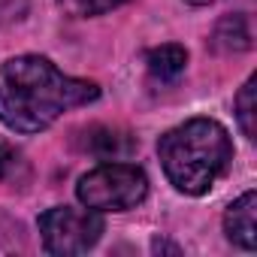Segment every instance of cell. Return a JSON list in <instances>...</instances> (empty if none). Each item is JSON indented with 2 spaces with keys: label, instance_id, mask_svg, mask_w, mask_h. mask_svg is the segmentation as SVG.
Listing matches in <instances>:
<instances>
[{
  "label": "cell",
  "instance_id": "obj_1",
  "mask_svg": "<svg viewBox=\"0 0 257 257\" xmlns=\"http://www.w3.org/2000/svg\"><path fill=\"white\" fill-rule=\"evenodd\" d=\"M97 97L94 82L73 79L40 55H19L0 67V121L16 134L49 131L64 112Z\"/></svg>",
  "mask_w": 257,
  "mask_h": 257
},
{
  "label": "cell",
  "instance_id": "obj_2",
  "mask_svg": "<svg viewBox=\"0 0 257 257\" xmlns=\"http://www.w3.org/2000/svg\"><path fill=\"white\" fill-rule=\"evenodd\" d=\"M158 158L176 191L200 197L212 191L215 182L227 173L233 161V143L218 121L191 118L161 137Z\"/></svg>",
  "mask_w": 257,
  "mask_h": 257
},
{
  "label": "cell",
  "instance_id": "obj_3",
  "mask_svg": "<svg viewBox=\"0 0 257 257\" xmlns=\"http://www.w3.org/2000/svg\"><path fill=\"white\" fill-rule=\"evenodd\" d=\"M149 194V179L134 164H100L85 173L76 185V197L85 209L94 212H127L137 209Z\"/></svg>",
  "mask_w": 257,
  "mask_h": 257
},
{
  "label": "cell",
  "instance_id": "obj_4",
  "mask_svg": "<svg viewBox=\"0 0 257 257\" xmlns=\"http://www.w3.org/2000/svg\"><path fill=\"white\" fill-rule=\"evenodd\" d=\"M40 233L49 254L73 257L97 245V239L103 236V218L94 209L55 206L40 215Z\"/></svg>",
  "mask_w": 257,
  "mask_h": 257
},
{
  "label": "cell",
  "instance_id": "obj_5",
  "mask_svg": "<svg viewBox=\"0 0 257 257\" xmlns=\"http://www.w3.org/2000/svg\"><path fill=\"white\" fill-rule=\"evenodd\" d=\"M224 233L233 245L254 251L257 248V194L245 191L236 203H230L224 215Z\"/></svg>",
  "mask_w": 257,
  "mask_h": 257
},
{
  "label": "cell",
  "instance_id": "obj_6",
  "mask_svg": "<svg viewBox=\"0 0 257 257\" xmlns=\"http://www.w3.org/2000/svg\"><path fill=\"white\" fill-rule=\"evenodd\" d=\"M146 64H149V73L161 82H176L185 67H188V52L176 43H167V46H158L146 55Z\"/></svg>",
  "mask_w": 257,
  "mask_h": 257
},
{
  "label": "cell",
  "instance_id": "obj_7",
  "mask_svg": "<svg viewBox=\"0 0 257 257\" xmlns=\"http://www.w3.org/2000/svg\"><path fill=\"white\" fill-rule=\"evenodd\" d=\"M88 149L103 158V161H124L134 152V140L121 134V131H109V127H94L88 137Z\"/></svg>",
  "mask_w": 257,
  "mask_h": 257
},
{
  "label": "cell",
  "instance_id": "obj_8",
  "mask_svg": "<svg viewBox=\"0 0 257 257\" xmlns=\"http://www.w3.org/2000/svg\"><path fill=\"white\" fill-rule=\"evenodd\" d=\"M212 46L218 52H245L251 46V31H248V19L245 16H230L215 28Z\"/></svg>",
  "mask_w": 257,
  "mask_h": 257
},
{
  "label": "cell",
  "instance_id": "obj_9",
  "mask_svg": "<svg viewBox=\"0 0 257 257\" xmlns=\"http://www.w3.org/2000/svg\"><path fill=\"white\" fill-rule=\"evenodd\" d=\"M254 118H257V76H251L242 85V91L236 94V121L248 140H254V134H257Z\"/></svg>",
  "mask_w": 257,
  "mask_h": 257
},
{
  "label": "cell",
  "instance_id": "obj_10",
  "mask_svg": "<svg viewBox=\"0 0 257 257\" xmlns=\"http://www.w3.org/2000/svg\"><path fill=\"white\" fill-rule=\"evenodd\" d=\"M127 0H61V7L76 16V19H88V16H103L109 10H118Z\"/></svg>",
  "mask_w": 257,
  "mask_h": 257
},
{
  "label": "cell",
  "instance_id": "obj_11",
  "mask_svg": "<svg viewBox=\"0 0 257 257\" xmlns=\"http://www.w3.org/2000/svg\"><path fill=\"white\" fill-rule=\"evenodd\" d=\"M13 164H16V152L10 146H0V179H7V173L13 170Z\"/></svg>",
  "mask_w": 257,
  "mask_h": 257
},
{
  "label": "cell",
  "instance_id": "obj_12",
  "mask_svg": "<svg viewBox=\"0 0 257 257\" xmlns=\"http://www.w3.org/2000/svg\"><path fill=\"white\" fill-rule=\"evenodd\" d=\"M188 4H194V7H209V4H215V0H188Z\"/></svg>",
  "mask_w": 257,
  "mask_h": 257
}]
</instances>
